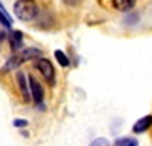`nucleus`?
I'll return each mask as SVG.
<instances>
[{"label":"nucleus","mask_w":152,"mask_h":146,"mask_svg":"<svg viewBox=\"0 0 152 146\" xmlns=\"http://www.w3.org/2000/svg\"><path fill=\"white\" fill-rule=\"evenodd\" d=\"M14 14L21 21H31L38 15V5L34 0H17L14 3Z\"/></svg>","instance_id":"obj_1"},{"label":"nucleus","mask_w":152,"mask_h":146,"mask_svg":"<svg viewBox=\"0 0 152 146\" xmlns=\"http://www.w3.org/2000/svg\"><path fill=\"white\" fill-rule=\"evenodd\" d=\"M35 67L37 70L43 75V78L49 82V84H53L55 82V69L52 66V63H50L49 59L46 58H40L35 61Z\"/></svg>","instance_id":"obj_2"},{"label":"nucleus","mask_w":152,"mask_h":146,"mask_svg":"<svg viewBox=\"0 0 152 146\" xmlns=\"http://www.w3.org/2000/svg\"><path fill=\"white\" fill-rule=\"evenodd\" d=\"M29 88H31V97L37 105H41L44 101V90L41 84L38 82L34 76H29Z\"/></svg>","instance_id":"obj_3"},{"label":"nucleus","mask_w":152,"mask_h":146,"mask_svg":"<svg viewBox=\"0 0 152 146\" xmlns=\"http://www.w3.org/2000/svg\"><path fill=\"white\" fill-rule=\"evenodd\" d=\"M151 126H152V116H145V117H142V119H138L135 123H134L132 131L137 132V134H140V132L148 131Z\"/></svg>","instance_id":"obj_4"},{"label":"nucleus","mask_w":152,"mask_h":146,"mask_svg":"<svg viewBox=\"0 0 152 146\" xmlns=\"http://www.w3.org/2000/svg\"><path fill=\"white\" fill-rule=\"evenodd\" d=\"M9 44H11V49L12 52H17L18 49H21L23 46V34L20 31H12L9 32Z\"/></svg>","instance_id":"obj_5"},{"label":"nucleus","mask_w":152,"mask_h":146,"mask_svg":"<svg viewBox=\"0 0 152 146\" xmlns=\"http://www.w3.org/2000/svg\"><path fill=\"white\" fill-rule=\"evenodd\" d=\"M18 55H20V58H21L23 63H26V61H29V59H40L41 55H43V52L40 50V49L29 47V49H24V50H21Z\"/></svg>","instance_id":"obj_6"},{"label":"nucleus","mask_w":152,"mask_h":146,"mask_svg":"<svg viewBox=\"0 0 152 146\" xmlns=\"http://www.w3.org/2000/svg\"><path fill=\"white\" fill-rule=\"evenodd\" d=\"M17 81H18V88H20V91H21V96H23V99L24 101H29L31 99V91H29V88H28V84L29 82H26V76H24V73L23 72H18L17 73Z\"/></svg>","instance_id":"obj_7"},{"label":"nucleus","mask_w":152,"mask_h":146,"mask_svg":"<svg viewBox=\"0 0 152 146\" xmlns=\"http://www.w3.org/2000/svg\"><path fill=\"white\" fill-rule=\"evenodd\" d=\"M113 3L119 11H129L134 8L135 0H113Z\"/></svg>","instance_id":"obj_8"},{"label":"nucleus","mask_w":152,"mask_h":146,"mask_svg":"<svg viewBox=\"0 0 152 146\" xmlns=\"http://www.w3.org/2000/svg\"><path fill=\"white\" fill-rule=\"evenodd\" d=\"M0 23H2L5 28H11V24H12V18L6 14V11L3 9L2 5H0Z\"/></svg>","instance_id":"obj_9"},{"label":"nucleus","mask_w":152,"mask_h":146,"mask_svg":"<svg viewBox=\"0 0 152 146\" xmlns=\"http://www.w3.org/2000/svg\"><path fill=\"white\" fill-rule=\"evenodd\" d=\"M55 58H56V61H58L62 67H67V66L70 64L69 58L66 56V53L62 52V50H55Z\"/></svg>","instance_id":"obj_10"},{"label":"nucleus","mask_w":152,"mask_h":146,"mask_svg":"<svg viewBox=\"0 0 152 146\" xmlns=\"http://www.w3.org/2000/svg\"><path fill=\"white\" fill-rule=\"evenodd\" d=\"M116 146H137V140H134V139H122L116 143Z\"/></svg>","instance_id":"obj_11"},{"label":"nucleus","mask_w":152,"mask_h":146,"mask_svg":"<svg viewBox=\"0 0 152 146\" xmlns=\"http://www.w3.org/2000/svg\"><path fill=\"white\" fill-rule=\"evenodd\" d=\"M90 146H108V140L107 139H96V140H93L91 143H90Z\"/></svg>","instance_id":"obj_12"},{"label":"nucleus","mask_w":152,"mask_h":146,"mask_svg":"<svg viewBox=\"0 0 152 146\" xmlns=\"http://www.w3.org/2000/svg\"><path fill=\"white\" fill-rule=\"evenodd\" d=\"M66 5H69V6H76V5H79L82 0H62Z\"/></svg>","instance_id":"obj_13"},{"label":"nucleus","mask_w":152,"mask_h":146,"mask_svg":"<svg viewBox=\"0 0 152 146\" xmlns=\"http://www.w3.org/2000/svg\"><path fill=\"white\" fill-rule=\"evenodd\" d=\"M28 125V122L26 120H14V126H26Z\"/></svg>","instance_id":"obj_14"},{"label":"nucleus","mask_w":152,"mask_h":146,"mask_svg":"<svg viewBox=\"0 0 152 146\" xmlns=\"http://www.w3.org/2000/svg\"><path fill=\"white\" fill-rule=\"evenodd\" d=\"M5 36H6V34H5V31H3V26H0V41H2Z\"/></svg>","instance_id":"obj_15"}]
</instances>
